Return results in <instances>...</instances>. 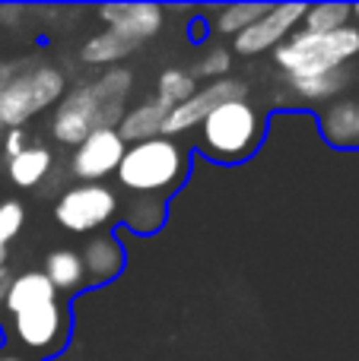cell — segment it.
I'll use <instances>...</instances> for the list:
<instances>
[{
	"label": "cell",
	"instance_id": "obj_1",
	"mask_svg": "<svg viewBox=\"0 0 359 361\" xmlns=\"http://www.w3.org/2000/svg\"><path fill=\"white\" fill-rule=\"evenodd\" d=\"M188 171V149H182L172 137H156L146 140V143L127 146L114 178L134 197H165V193L184 184Z\"/></svg>",
	"mask_w": 359,
	"mask_h": 361
},
{
	"label": "cell",
	"instance_id": "obj_25",
	"mask_svg": "<svg viewBox=\"0 0 359 361\" xmlns=\"http://www.w3.org/2000/svg\"><path fill=\"white\" fill-rule=\"evenodd\" d=\"M25 225V206L19 200H0V254H6Z\"/></svg>",
	"mask_w": 359,
	"mask_h": 361
},
{
	"label": "cell",
	"instance_id": "obj_15",
	"mask_svg": "<svg viewBox=\"0 0 359 361\" xmlns=\"http://www.w3.org/2000/svg\"><path fill=\"white\" fill-rule=\"evenodd\" d=\"M165 118H169V108H163L156 99H143L137 105H131L121 118V124L114 130L121 133L127 146L134 143H146V140H156L163 137L165 130Z\"/></svg>",
	"mask_w": 359,
	"mask_h": 361
},
{
	"label": "cell",
	"instance_id": "obj_12",
	"mask_svg": "<svg viewBox=\"0 0 359 361\" xmlns=\"http://www.w3.org/2000/svg\"><path fill=\"white\" fill-rule=\"evenodd\" d=\"M80 260H83V269H86L89 286H108V282H114L124 273L127 254L114 231H95L80 247Z\"/></svg>",
	"mask_w": 359,
	"mask_h": 361
},
{
	"label": "cell",
	"instance_id": "obj_21",
	"mask_svg": "<svg viewBox=\"0 0 359 361\" xmlns=\"http://www.w3.org/2000/svg\"><path fill=\"white\" fill-rule=\"evenodd\" d=\"M267 6L271 4H226L213 13V23L210 25H213L216 35L235 38V35H242L248 25L258 23V19L267 13Z\"/></svg>",
	"mask_w": 359,
	"mask_h": 361
},
{
	"label": "cell",
	"instance_id": "obj_20",
	"mask_svg": "<svg viewBox=\"0 0 359 361\" xmlns=\"http://www.w3.org/2000/svg\"><path fill=\"white\" fill-rule=\"evenodd\" d=\"M165 216H169L165 197H134L124 209V225L134 235H156L165 225Z\"/></svg>",
	"mask_w": 359,
	"mask_h": 361
},
{
	"label": "cell",
	"instance_id": "obj_18",
	"mask_svg": "<svg viewBox=\"0 0 359 361\" xmlns=\"http://www.w3.org/2000/svg\"><path fill=\"white\" fill-rule=\"evenodd\" d=\"M45 276L48 282L54 286V292H80L86 288V269H83V260H80V250L73 247H57L45 257Z\"/></svg>",
	"mask_w": 359,
	"mask_h": 361
},
{
	"label": "cell",
	"instance_id": "obj_19",
	"mask_svg": "<svg viewBox=\"0 0 359 361\" xmlns=\"http://www.w3.org/2000/svg\"><path fill=\"white\" fill-rule=\"evenodd\" d=\"M134 51H137V44H131L127 38L114 35V32H108V29H102L80 44V61L89 63V67L112 70V67H118L124 57H131Z\"/></svg>",
	"mask_w": 359,
	"mask_h": 361
},
{
	"label": "cell",
	"instance_id": "obj_30",
	"mask_svg": "<svg viewBox=\"0 0 359 361\" xmlns=\"http://www.w3.org/2000/svg\"><path fill=\"white\" fill-rule=\"evenodd\" d=\"M353 16H356V19H359V4H356V6H353Z\"/></svg>",
	"mask_w": 359,
	"mask_h": 361
},
{
	"label": "cell",
	"instance_id": "obj_31",
	"mask_svg": "<svg viewBox=\"0 0 359 361\" xmlns=\"http://www.w3.org/2000/svg\"><path fill=\"white\" fill-rule=\"evenodd\" d=\"M0 137H4V127H0Z\"/></svg>",
	"mask_w": 359,
	"mask_h": 361
},
{
	"label": "cell",
	"instance_id": "obj_8",
	"mask_svg": "<svg viewBox=\"0 0 359 361\" xmlns=\"http://www.w3.org/2000/svg\"><path fill=\"white\" fill-rule=\"evenodd\" d=\"M239 99H248V86L242 80H235V76H223V80L204 82V86H197V92L191 95L184 105L169 111L163 137H178V133H184V130H194V127H201L220 105L239 102Z\"/></svg>",
	"mask_w": 359,
	"mask_h": 361
},
{
	"label": "cell",
	"instance_id": "obj_28",
	"mask_svg": "<svg viewBox=\"0 0 359 361\" xmlns=\"http://www.w3.org/2000/svg\"><path fill=\"white\" fill-rule=\"evenodd\" d=\"M10 279H13V276H10V269H6V254H0V298H4Z\"/></svg>",
	"mask_w": 359,
	"mask_h": 361
},
{
	"label": "cell",
	"instance_id": "obj_4",
	"mask_svg": "<svg viewBox=\"0 0 359 361\" xmlns=\"http://www.w3.org/2000/svg\"><path fill=\"white\" fill-rule=\"evenodd\" d=\"M353 57H359L356 25H343L331 35H312L305 29H296L273 51V63L286 73V80H305V76L347 67Z\"/></svg>",
	"mask_w": 359,
	"mask_h": 361
},
{
	"label": "cell",
	"instance_id": "obj_3",
	"mask_svg": "<svg viewBox=\"0 0 359 361\" xmlns=\"http://www.w3.org/2000/svg\"><path fill=\"white\" fill-rule=\"evenodd\" d=\"M64 95H67V73L54 63L25 57L23 67L0 86V127L13 130L29 124L48 108L61 105Z\"/></svg>",
	"mask_w": 359,
	"mask_h": 361
},
{
	"label": "cell",
	"instance_id": "obj_2",
	"mask_svg": "<svg viewBox=\"0 0 359 361\" xmlns=\"http://www.w3.org/2000/svg\"><path fill=\"white\" fill-rule=\"evenodd\" d=\"M267 133V118L254 102L239 99L220 105L201 124V149L210 162L239 165L258 152Z\"/></svg>",
	"mask_w": 359,
	"mask_h": 361
},
{
	"label": "cell",
	"instance_id": "obj_27",
	"mask_svg": "<svg viewBox=\"0 0 359 361\" xmlns=\"http://www.w3.org/2000/svg\"><path fill=\"white\" fill-rule=\"evenodd\" d=\"M23 16H25V6H0V25H6V29H16Z\"/></svg>",
	"mask_w": 359,
	"mask_h": 361
},
{
	"label": "cell",
	"instance_id": "obj_32",
	"mask_svg": "<svg viewBox=\"0 0 359 361\" xmlns=\"http://www.w3.org/2000/svg\"><path fill=\"white\" fill-rule=\"evenodd\" d=\"M356 108H359V99H356Z\"/></svg>",
	"mask_w": 359,
	"mask_h": 361
},
{
	"label": "cell",
	"instance_id": "obj_7",
	"mask_svg": "<svg viewBox=\"0 0 359 361\" xmlns=\"http://www.w3.org/2000/svg\"><path fill=\"white\" fill-rule=\"evenodd\" d=\"M127 152V143L118 130H93L73 152H70V178L76 184H105V178L118 175V165Z\"/></svg>",
	"mask_w": 359,
	"mask_h": 361
},
{
	"label": "cell",
	"instance_id": "obj_16",
	"mask_svg": "<svg viewBox=\"0 0 359 361\" xmlns=\"http://www.w3.org/2000/svg\"><path fill=\"white\" fill-rule=\"evenodd\" d=\"M54 169V152L42 143H29L19 156L6 159V175L19 190H38L51 178Z\"/></svg>",
	"mask_w": 359,
	"mask_h": 361
},
{
	"label": "cell",
	"instance_id": "obj_22",
	"mask_svg": "<svg viewBox=\"0 0 359 361\" xmlns=\"http://www.w3.org/2000/svg\"><path fill=\"white\" fill-rule=\"evenodd\" d=\"M197 92V80L191 76V70H182V67H169L156 76V95L153 99L159 102L163 108H178Z\"/></svg>",
	"mask_w": 359,
	"mask_h": 361
},
{
	"label": "cell",
	"instance_id": "obj_6",
	"mask_svg": "<svg viewBox=\"0 0 359 361\" xmlns=\"http://www.w3.org/2000/svg\"><path fill=\"white\" fill-rule=\"evenodd\" d=\"M118 209H121V203H118L114 187L70 184L57 197L54 219L61 228L73 231V235H95V231H105V225L118 216Z\"/></svg>",
	"mask_w": 359,
	"mask_h": 361
},
{
	"label": "cell",
	"instance_id": "obj_24",
	"mask_svg": "<svg viewBox=\"0 0 359 361\" xmlns=\"http://www.w3.org/2000/svg\"><path fill=\"white\" fill-rule=\"evenodd\" d=\"M229 70H233V51L216 44V48H207L201 57H197L194 67H191V76H194V80L213 82V80L229 76Z\"/></svg>",
	"mask_w": 359,
	"mask_h": 361
},
{
	"label": "cell",
	"instance_id": "obj_10",
	"mask_svg": "<svg viewBox=\"0 0 359 361\" xmlns=\"http://www.w3.org/2000/svg\"><path fill=\"white\" fill-rule=\"evenodd\" d=\"M305 16V4H273L267 6V13L258 19L254 25H248L242 35L233 38V51L242 57H254V54H267L277 51L286 38L296 32V25H302Z\"/></svg>",
	"mask_w": 359,
	"mask_h": 361
},
{
	"label": "cell",
	"instance_id": "obj_23",
	"mask_svg": "<svg viewBox=\"0 0 359 361\" xmlns=\"http://www.w3.org/2000/svg\"><path fill=\"white\" fill-rule=\"evenodd\" d=\"M350 19H353V6L347 4H312L305 6V16L299 29L312 32V35H331V32L350 25Z\"/></svg>",
	"mask_w": 359,
	"mask_h": 361
},
{
	"label": "cell",
	"instance_id": "obj_5",
	"mask_svg": "<svg viewBox=\"0 0 359 361\" xmlns=\"http://www.w3.org/2000/svg\"><path fill=\"white\" fill-rule=\"evenodd\" d=\"M124 111H127V105H102L93 95L89 82H80L54 108L48 130L54 137V143L76 149L93 130H105V127L114 130L121 124V118H124Z\"/></svg>",
	"mask_w": 359,
	"mask_h": 361
},
{
	"label": "cell",
	"instance_id": "obj_26",
	"mask_svg": "<svg viewBox=\"0 0 359 361\" xmlns=\"http://www.w3.org/2000/svg\"><path fill=\"white\" fill-rule=\"evenodd\" d=\"M29 146V133L23 130V127H13V130H4V137H0V149H4L6 159L19 156V152Z\"/></svg>",
	"mask_w": 359,
	"mask_h": 361
},
{
	"label": "cell",
	"instance_id": "obj_9",
	"mask_svg": "<svg viewBox=\"0 0 359 361\" xmlns=\"http://www.w3.org/2000/svg\"><path fill=\"white\" fill-rule=\"evenodd\" d=\"M13 336L29 352H61L70 336V314L61 301L29 307L13 317Z\"/></svg>",
	"mask_w": 359,
	"mask_h": 361
},
{
	"label": "cell",
	"instance_id": "obj_17",
	"mask_svg": "<svg viewBox=\"0 0 359 361\" xmlns=\"http://www.w3.org/2000/svg\"><path fill=\"white\" fill-rule=\"evenodd\" d=\"M286 82L296 92V99L305 102V105H331V102H337L350 89L353 70L337 67V70H328V73H315V76H305V80H286Z\"/></svg>",
	"mask_w": 359,
	"mask_h": 361
},
{
	"label": "cell",
	"instance_id": "obj_14",
	"mask_svg": "<svg viewBox=\"0 0 359 361\" xmlns=\"http://www.w3.org/2000/svg\"><path fill=\"white\" fill-rule=\"evenodd\" d=\"M48 301H57V292L48 282V276H45L42 269H25V273L10 279L0 305L16 317V314L29 311V307H38V305H48Z\"/></svg>",
	"mask_w": 359,
	"mask_h": 361
},
{
	"label": "cell",
	"instance_id": "obj_29",
	"mask_svg": "<svg viewBox=\"0 0 359 361\" xmlns=\"http://www.w3.org/2000/svg\"><path fill=\"white\" fill-rule=\"evenodd\" d=\"M0 361H29V358H23V355H13V352H0Z\"/></svg>",
	"mask_w": 359,
	"mask_h": 361
},
{
	"label": "cell",
	"instance_id": "obj_11",
	"mask_svg": "<svg viewBox=\"0 0 359 361\" xmlns=\"http://www.w3.org/2000/svg\"><path fill=\"white\" fill-rule=\"evenodd\" d=\"M95 16L108 32L127 38L131 44H143L146 38L159 35L165 25V10L159 4H102Z\"/></svg>",
	"mask_w": 359,
	"mask_h": 361
},
{
	"label": "cell",
	"instance_id": "obj_13",
	"mask_svg": "<svg viewBox=\"0 0 359 361\" xmlns=\"http://www.w3.org/2000/svg\"><path fill=\"white\" fill-rule=\"evenodd\" d=\"M318 130L337 149H356L359 146V108L356 99H337L322 108Z\"/></svg>",
	"mask_w": 359,
	"mask_h": 361
}]
</instances>
